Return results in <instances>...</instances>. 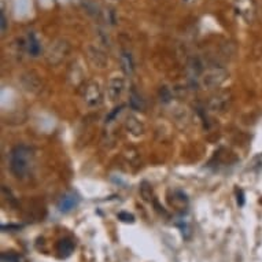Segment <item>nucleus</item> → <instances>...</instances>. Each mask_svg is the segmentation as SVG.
I'll return each mask as SVG.
<instances>
[{
  "label": "nucleus",
  "instance_id": "23",
  "mask_svg": "<svg viewBox=\"0 0 262 262\" xmlns=\"http://www.w3.org/2000/svg\"><path fill=\"white\" fill-rule=\"evenodd\" d=\"M181 2H183L184 5H193V3H195L196 0H181Z\"/></svg>",
  "mask_w": 262,
  "mask_h": 262
},
{
  "label": "nucleus",
  "instance_id": "17",
  "mask_svg": "<svg viewBox=\"0 0 262 262\" xmlns=\"http://www.w3.org/2000/svg\"><path fill=\"white\" fill-rule=\"evenodd\" d=\"M159 98L162 100L163 103H168L172 99V94H170V91H169L168 86H161V90H159Z\"/></svg>",
  "mask_w": 262,
  "mask_h": 262
},
{
  "label": "nucleus",
  "instance_id": "15",
  "mask_svg": "<svg viewBox=\"0 0 262 262\" xmlns=\"http://www.w3.org/2000/svg\"><path fill=\"white\" fill-rule=\"evenodd\" d=\"M228 104V95H219L213 98V100L210 102V108L213 112H220V110H224V107Z\"/></svg>",
  "mask_w": 262,
  "mask_h": 262
},
{
  "label": "nucleus",
  "instance_id": "7",
  "mask_svg": "<svg viewBox=\"0 0 262 262\" xmlns=\"http://www.w3.org/2000/svg\"><path fill=\"white\" fill-rule=\"evenodd\" d=\"M88 59L91 60V63L94 64L95 68H99V69H104L108 63L107 55L96 47L88 48Z\"/></svg>",
  "mask_w": 262,
  "mask_h": 262
},
{
  "label": "nucleus",
  "instance_id": "13",
  "mask_svg": "<svg viewBox=\"0 0 262 262\" xmlns=\"http://www.w3.org/2000/svg\"><path fill=\"white\" fill-rule=\"evenodd\" d=\"M129 106L132 110H136V112H143L146 108L144 100L142 99V96L138 94V91L135 88H132L130 95H129Z\"/></svg>",
  "mask_w": 262,
  "mask_h": 262
},
{
  "label": "nucleus",
  "instance_id": "10",
  "mask_svg": "<svg viewBox=\"0 0 262 262\" xmlns=\"http://www.w3.org/2000/svg\"><path fill=\"white\" fill-rule=\"evenodd\" d=\"M125 126L128 129L129 132L135 136H140L144 132V128H143L142 122L134 116H128L126 121H125Z\"/></svg>",
  "mask_w": 262,
  "mask_h": 262
},
{
  "label": "nucleus",
  "instance_id": "19",
  "mask_svg": "<svg viewBox=\"0 0 262 262\" xmlns=\"http://www.w3.org/2000/svg\"><path fill=\"white\" fill-rule=\"evenodd\" d=\"M122 108H124V106H120V107L114 108V110H113V112L110 113V114H108L107 118H106V122H107V124H112L113 121L116 120V117L118 116V114H120Z\"/></svg>",
  "mask_w": 262,
  "mask_h": 262
},
{
  "label": "nucleus",
  "instance_id": "9",
  "mask_svg": "<svg viewBox=\"0 0 262 262\" xmlns=\"http://www.w3.org/2000/svg\"><path fill=\"white\" fill-rule=\"evenodd\" d=\"M22 84L25 86V90L30 92H37L40 90L39 76H35L33 73H26L22 76Z\"/></svg>",
  "mask_w": 262,
  "mask_h": 262
},
{
  "label": "nucleus",
  "instance_id": "2",
  "mask_svg": "<svg viewBox=\"0 0 262 262\" xmlns=\"http://www.w3.org/2000/svg\"><path fill=\"white\" fill-rule=\"evenodd\" d=\"M82 99L88 107H98L103 102V92L99 82L88 81L82 90Z\"/></svg>",
  "mask_w": 262,
  "mask_h": 262
},
{
  "label": "nucleus",
  "instance_id": "5",
  "mask_svg": "<svg viewBox=\"0 0 262 262\" xmlns=\"http://www.w3.org/2000/svg\"><path fill=\"white\" fill-rule=\"evenodd\" d=\"M69 44L66 41H56L50 47V51L47 54V62L50 64H58L68 56L69 54Z\"/></svg>",
  "mask_w": 262,
  "mask_h": 262
},
{
  "label": "nucleus",
  "instance_id": "8",
  "mask_svg": "<svg viewBox=\"0 0 262 262\" xmlns=\"http://www.w3.org/2000/svg\"><path fill=\"white\" fill-rule=\"evenodd\" d=\"M78 205V198L77 195L74 193H66L64 196H62V199L58 203V209H59L62 213H68V211L73 210L74 207Z\"/></svg>",
  "mask_w": 262,
  "mask_h": 262
},
{
  "label": "nucleus",
  "instance_id": "21",
  "mask_svg": "<svg viewBox=\"0 0 262 262\" xmlns=\"http://www.w3.org/2000/svg\"><path fill=\"white\" fill-rule=\"evenodd\" d=\"M0 18H2V33L5 35V32L7 30V18H6V14L3 10L0 13Z\"/></svg>",
  "mask_w": 262,
  "mask_h": 262
},
{
  "label": "nucleus",
  "instance_id": "20",
  "mask_svg": "<svg viewBox=\"0 0 262 262\" xmlns=\"http://www.w3.org/2000/svg\"><path fill=\"white\" fill-rule=\"evenodd\" d=\"M118 219H120L121 221H124V223H134L135 221L134 215L129 214V213H125V211H122V213L118 214Z\"/></svg>",
  "mask_w": 262,
  "mask_h": 262
},
{
  "label": "nucleus",
  "instance_id": "12",
  "mask_svg": "<svg viewBox=\"0 0 262 262\" xmlns=\"http://www.w3.org/2000/svg\"><path fill=\"white\" fill-rule=\"evenodd\" d=\"M56 250H58L60 258H68L70 254L73 253L74 242L72 241V239H69V237H64V239L59 241Z\"/></svg>",
  "mask_w": 262,
  "mask_h": 262
},
{
  "label": "nucleus",
  "instance_id": "14",
  "mask_svg": "<svg viewBox=\"0 0 262 262\" xmlns=\"http://www.w3.org/2000/svg\"><path fill=\"white\" fill-rule=\"evenodd\" d=\"M121 64H122V70L125 72V74H134L135 70V64H134V59H132V55H130V52L124 50V51L121 52Z\"/></svg>",
  "mask_w": 262,
  "mask_h": 262
},
{
  "label": "nucleus",
  "instance_id": "6",
  "mask_svg": "<svg viewBox=\"0 0 262 262\" xmlns=\"http://www.w3.org/2000/svg\"><path fill=\"white\" fill-rule=\"evenodd\" d=\"M125 91V80L121 76H114L107 84V96L112 102H117Z\"/></svg>",
  "mask_w": 262,
  "mask_h": 262
},
{
  "label": "nucleus",
  "instance_id": "1",
  "mask_svg": "<svg viewBox=\"0 0 262 262\" xmlns=\"http://www.w3.org/2000/svg\"><path fill=\"white\" fill-rule=\"evenodd\" d=\"M33 161H35V154L32 147L25 144L15 146L9 154L10 172L17 179H25L32 172Z\"/></svg>",
  "mask_w": 262,
  "mask_h": 262
},
{
  "label": "nucleus",
  "instance_id": "4",
  "mask_svg": "<svg viewBox=\"0 0 262 262\" xmlns=\"http://www.w3.org/2000/svg\"><path fill=\"white\" fill-rule=\"evenodd\" d=\"M227 76V70L221 69V68H214V69L207 70L206 73L203 74L201 78V84L206 90H213V88L221 85L225 81Z\"/></svg>",
  "mask_w": 262,
  "mask_h": 262
},
{
  "label": "nucleus",
  "instance_id": "11",
  "mask_svg": "<svg viewBox=\"0 0 262 262\" xmlns=\"http://www.w3.org/2000/svg\"><path fill=\"white\" fill-rule=\"evenodd\" d=\"M25 48L26 51H28V54H29L30 56H33V58L39 56L40 52H41V47H40L39 40L36 39V36L32 35V33H30V35L28 36V39H26Z\"/></svg>",
  "mask_w": 262,
  "mask_h": 262
},
{
  "label": "nucleus",
  "instance_id": "16",
  "mask_svg": "<svg viewBox=\"0 0 262 262\" xmlns=\"http://www.w3.org/2000/svg\"><path fill=\"white\" fill-rule=\"evenodd\" d=\"M188 70L191 72V76H195V77L199 76L203 70V66L202 63H201V60H199L198 58H192V59L189 60Z\"/></svg>",
  "mask_w": 262,
  "mask_h": 262
},
{
  "label": "nucleus",
  "instance_id": "3",
  "mask_svg": "<svg viewBox=\"0 0 262 262\" xmlns=\"http://www.w3.org/2000/svg\"><path fill=\"white\" fill-rule=\"evenodd\" d=\"M233 10L236 15H239L246 24H251L257 15V2L255 0H235Z\"/></svg>",
  "mask_w": 262,
  "mask_h": 262
},
{
  "label": "nucleus",
  "instance_id": "22",
  "mask_svg": "<svg viewBox=\"0 0 262 262\" xmlns=\"http://www.w3.org/2000/svg\"><path fill=\"white\" fill-rule=\"evenodd\" d=\"M237 205H239V206H243V205H245L243 191H239V192H237Z\"/></svg>",
  "mask_w": 262,
  "mask_h": 262
},
{
  "label": "nucleus",
  "instance_id": "24",
  "mask_svg": "<svg viewBox=\"0 0 262 262\" xmlns=\"http://www.w3.org/2000/svg\"><path fill=\"white\" fill-rule=\"evenodd\" d=\"M113 2H118V0H113Z\"/></svg>",
  "mask_w": 262,
  "mask_h": 262
},
{
  "label": "nucleus",
  "instance_id": "18",
  "mask_svg": "<svg viewBox=\"0 0 262 262\" xmlns=\"http://www.w3.org/2000/svg\"><path fill=\"white\" fill-rule=\"evenodd\" d=\"M2 262H21V257L18 254L3 253L2 254Z\"/></svg>",
  "mask_w": 262,
  "mask_h": 262
}]
</instances>
